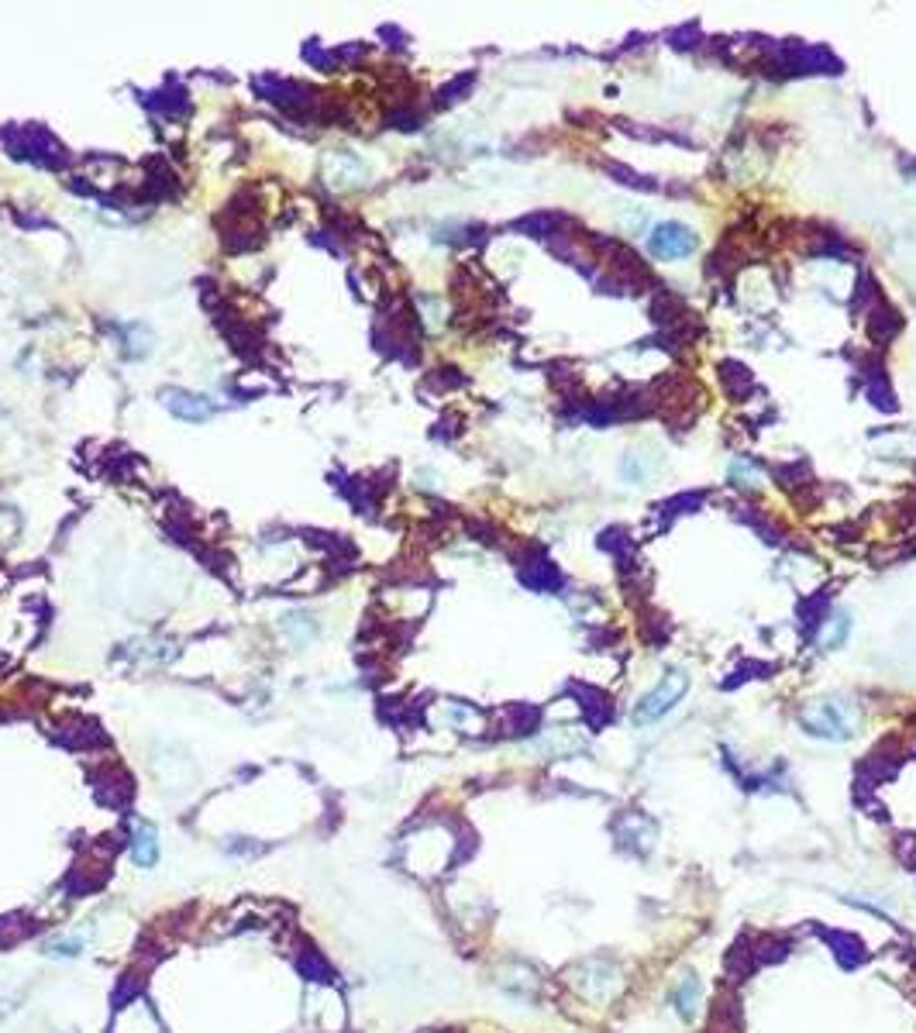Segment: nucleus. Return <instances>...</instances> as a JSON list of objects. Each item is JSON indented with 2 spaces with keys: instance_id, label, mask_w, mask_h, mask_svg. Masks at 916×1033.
Returning <instances> with one entry per match:
<instances>
[{
  "instance_id": "obj_1",
  "label": "nucleus",
  "mask_w": 916,
  "mask_h": 1033,
  "mask_svg": "<svg viewBox=\"0 0 916 1033\" xmlns=\"http://www.w3.org/2000/svg\"><path fill=\"white\" fill-rule=\"evenodd\" d=\"M803 727L824 741H848L858 727V713L844 699H817L803 710Z\"/></svg>"
},
{
  "instance_id": "obj_2",
  "label": "nucleus",
  "mask_w": 916,
  "mask_h": 1033,
  "mask_svg": "<svg viewBox=\"0 0 916 1033\" xmlns=\"http://www.w3.org/2000/svg\"><path fill=\"white\" fill-rule=\"evenodd\" d=\"M620 972L610 965V961H579L576 968H572L569 975V982L576 985V992L582 999H589V1003H610V996L620 989Z\"/></svg>"
},
{
  "instance_id": "obj_3",
  "label": "nucleus",
  "mask_w": 916,
  "mask_h": 1033,
  "mask_svg": "<svg viewBox=\"0 0 916 1033\" xmlns=\"http://www.w3.org/2000/svg\"><path fill=\"white\" fill-rule=\"evenodd\" d=\"M686 689H689V675L686 672H669L662 682H658L655 689H651L648 696L638 703V710H634V724H655L658 717H665V713L672 710L675 703H679L682 696H686Z\"/></svg>"
},
{
  "instance_id": "obj_4",
  "label": "nucleus",
  "mask_w": 916,
  "mask_h": 1033,
  "mask_svg": "<svg viewBox=\"0 0 916 1033\" xmlns=\"http://www.w3.org/2000/svg\"><path fill=\"white\" fill-rule=\"evenodd\" d=\"M648 248L658 259H679V255H689L696 248V235L682 224H658L655 235L648 238Z\"/></svg>"
},
{
  "instance_id": "obj_5",
  "label": "nucleus",
  "mask_w": 916,
  "mask_h": 1033,
  "mask_svg": "<svg viewBox=\"0 0 916 1033\" xmlns=\"http://www.w3.org/2000/svg\"><path fill=\"white\" fill-rule=\"evenodd\" d=\"M706 1033H741V1013H737L731 996H720L710 1013V1027Z\"/></svg>"
},
{
  "instance_id": "obj_6",
  "label": "nucleus",
  "mask_w": 916,
  "mask_h": 1033,
  "mask_svg": "<svg viewBox=\"0 0 916 1033\" xmlns=\"http://www.w3.org/2000/svg\"><path fill=\"white\" fill-rule=\"evenodd\" d=\"M131 858L138 861L142 868H152L155 858H159V841H155V830L149 823H138V834L131 841Z\"/></svg>"
},
{
  "instance_id": "obj_7",
  "label": "nucleus",
  "mask_w": 916,
  "mask_h": 1033,
  "mask_svg": "<svg viewBox=\"0 0 916 1033\" xmlns=\"http://www.w3.org/2000/svg\"><path fill=\"white\" fill-rule=\"evenodd\" d=\"M166 403L173 414L190 417V421H204L211 414V403H200V396H186V393H166Z\"/></svg>"
},
{
  "instance_id": "obj_8",
  "label": "nucleus",
  "mask_w": 916,
  "mask_h": 1033,
  "mask_svg": "<svg viewBox=\"0 0 916 1033\" xmlns=\"http://www.w3.org/2000/svg\"><path fill=\"white\" fill-rule=\"evenodd\" d=\"M672 999H675V1006H679L682 1016H693L696 999H700V982H696L693 975H686V978H682V982L672 989Z\"/></svg>"
},
{
  "instance_id": "obj_9",
  "label": "nucleus",
  "mask_w": 916,
  "mask_h": 1033,
  "mask_svg": "<svg viewBox=\"0 0 916 1033\" xmlns=\"http://www.w3.org/2000/svg\"><path fill=\"white\" fill-rule=\"evenodd\" d=\"M80 951H83V937H52V941L45 944L49 958H76Z\"/></svg>"
},
{
  "instance_id": "obj_10",
  "label": "nucleus",
  "mask_w": 916,
  "mask_h": 1033,
  "mask_svg": "<svg viewBox=\"0 0 916 1033\" xmlns=\"http://www.w3.org/2000/svg\"><path fill=\"white\" fill-rule=\"evenodd\" d=\"M300 968H304V975H307V978H314V982H324V978H331L328 965H321V961H317L314 954H304V961H300Z\"/></svg>"
}]
</instances>
